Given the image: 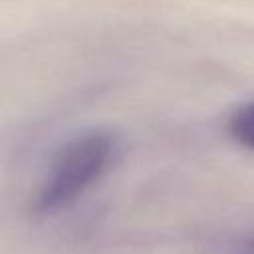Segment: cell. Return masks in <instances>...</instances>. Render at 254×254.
Wrapping results in <instances>:
<instances>
[{
  "instance_id": "cell-1",
  "label": "cell",
  "mask_w": 254,
  "mask_h": 254,
  "mask_svg": "<svg viewBox=\"0 0 254 254\" xmlns=\"http://www.w3.org/2000/svg\"><path fill=\"white\" fill-rule=\"evenodd\" d=\"M115 155V137L103 129H89L54 155L36 194L38 212H54L73 202L109 167Z\"/></svg>"
},
{
  "instance_id": "cell-2",
  "label": "cell",
  "mask_w": 254,
  "mask_h": 254,
  "mask_svg": "<svg viewBox=\"0 0 254 254\" xmlns=\"http://www.w3.org/2000/svg\"><path fill=\"white\" fill-rule=\"evenodd\" d=\"M228 131L240 145L254 149V101L234 109L228 119Z\"/></svg>"
},
{
  "instance_id": "cell-3",
  "label": "cell",
  "mask_w": 254,
  "mask_h": 254,
  "mask_svg": "<svg viewBox=\"0 0 254 254\" xmlns=\"http://www.w3.org/2000/svg\"><path fill=\"white\" fill-rule=\"evenodd\" d=\"M250 250L254 252V238H252V242H250Z\"/></svg>"
}]
</instances>
